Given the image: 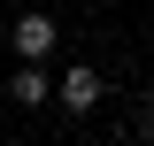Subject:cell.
I'll return each instance as SVG.
<instances>
[{
    "mask_svg": "<svg viewBox=\"0 0 154 146\" xmlns=\"http://www.w3.org/2000/svg\"><path fill=\"white\" fill-rule=\"evenodd\" d=\"M54 100H62L69 115H93L100 100H108V85H100V69H93V62H69V69L54 77Z\"/></svg>",
    "mask_w": 154,
    "mask_h": 146,
    "instance_id": "cell-1",
    "label": "cell"
},
{
    "mask_svg": "<svg viewBox=\"0 0 154 146\" xmlns=\"http://www.w3.org/2000/svg\"><path fill=\"white\" fill-rule=\"evenodd\" d=\"M54 38H62V23L46 16V8H23V16H16V54H23V62H46Z\"/></svg>",
    "mask_w": 154,
    "mask_h": 146,
    "instance_id": "cell-2",
    "label": "cell"
},
{
    "mask_svg": "<svg viewBox=\"0 0 154 146\" xmlns=\"http://www.w3.org/2000/svg\"><path fill=\"white\" fill-rule=\"evenodd\" d=\"M8 100H16V108H46V100H54V77L38 69V62H23V69L8 77Z\"/></svg>",
    "mask_w": 154,
    "mask_h": 146,
    "instance_id": "cell-3",
    "label": "cell"
},
{
    "mask_svg": "<svg viewBox=\"0 0 154 146\" xmlns=\"http://www.w3.org/2000/svg\"><path fill=\"white\" fill-rule=\"evenodd\" d=\"M139 131H146V138H154V100H146V115H139Z\"/></svg>",
    "mask_w": 154,
    "mask_h": 146,
    "instance_id": "cell-4",
    "label": "cell"
}]
</instances>
